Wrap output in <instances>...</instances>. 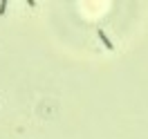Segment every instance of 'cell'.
<instances>
[{"label":"cell","instance_id":"cell-1","mask_svg":"<svg viewBox=\"0 0 148 139\" xmlns=\"http://www.w3.org/2000/svg\"><path fill=\"white\" fill-rule=\"evenodd\" d=\"M97 34H99V38H101V43H103L106 47H108V49H114V43H112L110 38H108V34H106L103 29H97Z\"/></svg>","mask_w":148,"mask_h":139},{"label":"cell","instance_id":"cell-2","mask_svg":"<svg viewBox=\"0 0 148 139\" xmlns=\"http://www.w3.org/2000/svg\"><path fill=\"white\" fill-rule=\"evenodd\" d=\"M5 9H7V2L2 0V2H0V14H5Z\"/></svg>","mask_w":148,"mask_h":139}]
</instances>
